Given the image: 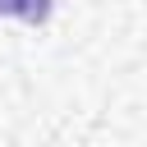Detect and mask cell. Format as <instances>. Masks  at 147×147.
Returning a JSON list of instances; mask_svg holds the SVG:
<instances>
[{"label": "cell", "instance_id": "cell-1", "mask_svg": "<svg viewBox=\"0 0 147 147\" xmlns=\"http://www.w3.org/2000/svg\"><path fill=\"white\" fill-rule=\"evenodd\" d=\"M5 18H23V23H46L51 18V0H0Z\"/></svg>", "mask_w": 147, "mask_h": 147}]
</instances>
